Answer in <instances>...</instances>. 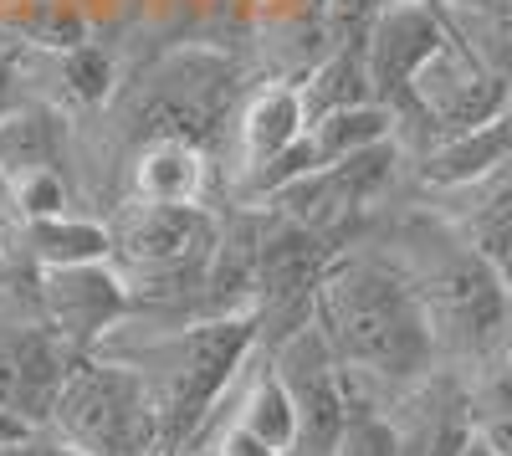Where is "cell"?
<instances>
[{
    "mask_svg": "<svg viewBox=\"0 0 512 456\" xmlns=\"http://www.w3.org/2000/svg\"><path fill=\"white\" fill-rule=\"evenodd\" d=\"M11 272V241H6V226H0V282Z\"/></svg>",
    "mask_w": 512,
    "mask_h": 456,
    "instance_id": "obj_21",
    "label": "cell"
},
{
    "mask_svg": "<svg viewBox=\"0 0 512 456\" xmlns=\"http://www.w3.org/2000/svg\"><path fill=\"white\" fill-rule=\"evenodd\" d=\"M507 293H512V267H507Z\"/></svg>",
    "mask_w": 512,
    "mask_h": 456,
    "instance_id": "obj_23",
    "label": "cell"
},
{
    "mask_svg": "<svg viewBox=\"0 0 512 456\" xmlns=\"http://www.w3.org/2000/svg\"><path fill=\"white\" fill-rule=\"evenodd\" d=\"M431 6H436L441 16H461V11H477L482 0H431Z\"/></svg>",
    "mask_w": 512,
    "mask_h": 456,
    "instance_id": "obj_19",
    "label": "cell"
},
{
    "mask_svg": "<svg viewBox=\"0 0 512 456\" xmlns=\"http://www.w3.org/2000/svg\"><path fill=\"white\" fill-rule=\"evenodd\" d=\"M466 416H472L477 441L512 456V369L502 359H492V364L466 375Z\"/></svg>",
    "mask_w": 512,
    "mask_h": 456,
    "instance_id": "obj_15",
    "label": "cell"
},
{
    "mask_svg": "<svg viewBox=\"0 0 512 456\" xmlns=\"http://www.w3.org/2000/svg\"><path fill=\"white\" fill-rule=\"evenodd\" d=\"M415 200L431 205L477 257H487L507 277V267H512V175L497 170L461 190H415Z\"/></svg>",
    "mask_w": 512,
    "mask_h": 456,
    "instance_id": "obj_10",
    "label": "cell"
},
{
    "mask_svg": "<svg viewBox=\"0 0 512 456\" xmlns=\"http://www.w3.org/2000/svg\"><path fill=\"white\" fill-rule=\"evenodd\" d=\"M36 170H77V118L26 98L0 118V185Z\"/></svg>",
    "mask_w": 512,
    "mask_h": 456,
    "instance_id": "obj_11",
    "label": "cell"
},
{
    "mask_svg": "<svg viewBox=\"0 0 512 456\" xmlns=\"http://www.w3.org/2000/svg\"><path fill=\"white\" fill-rule=\"evenodd\" d=\"M512 103V82L497 77L466 41L446 26V41L420 62L410 98L395 118V139L405 144L410 159H420L425 149H436L466 129H482L497 113H507Z\"/></svg>",
    "mask_w": 512,
    "mask_h": 456,
    "instance_id": "obj_4",
    "label": "cell"
},
{
    "mask_svg": "<svg viewBox=\"0 0 512 456\" xmlns=\"http://www.w3.org/2000/svg\"><path fill=\"white\" fill-rule=\"evenodd\" d=\"M349 426H344V436H338V451L333 456H405V441H400V431H395V421H390V410L384 405H374V400H359L354 390H349Z\"/></svg>",
    "mask_w": 512,
    "mask_h": 456,
    "instance_id": "obj_17",
    "label": "cell"
},
{
    "mask_svg": "<svg viewBox=\"0 0 512 456\" xmlns=\"http://www.w3.org/2000/svg\"><path fill=\"white\" fill-rule=\"evenodd\" d=\"M384 139H395V113L384 103H354V108H333L323 118H308L297 149H303L308 170H323V164H338V159H349L369 144H384Z\"/></svg>",
    "mask_w": 512,
    "mask_h": 456,
    "instance_id": "obj_13",
    "label": "cell"
},
{
    "mask_svg": "<svg viewBox=\"0 0 512 456\" xmlns=\"http://www.w3.org/2000/svg\"><path fill=\"white\" fill-rule=\"evenodd\" d=\"M308 118H323L333 108H354L374 103L369 98V72H364V47H328L303 77H297Z\"/></svg>",
    "mask_w": 512,
    "mask_h": 456,
    "instance_id": "obj_14",
    "label": "cell"
},
{
    "mask_svg": "<svg viewBox=\"0 0 512 456\" xmlns=\"http://www.w3.org/2000/svg\"><path fill=\"white\" fill-rule=\"evenodd\" d=\"M118 200H139V205H226L221 164L205 144L149 139L123 159Z\"/></svg>",
    "mask_w": 512,
    "mask_h": 456,
    "instance_id": "obj_9",
    "label": "cell"
},
{
    "mask_svg": "<svg viewBox=\"0 0 512 456\" xmlns=\"http://www.w3.org/2000/svg\"><path fill=\"white\" fill-rule=\"evenodd\" d=\"M11 241V257L26 267H82V262H113V231L98 211H72L47 221H0Z\"/></svg>",
    "mask_w": 512,
    "mask_h": 456,
    "instance_id": "obj_12",
    "label": "cell"
},
{
    "mask_svg": "<svg viewBox=\"0 0 512 456\" xmlns=\"http://www.w3.org/2000/svg\"><path fill=\"white\" fill-rule=\"evenodd\" d=\"M282 385L292 390V405H297V451L292 456H333L338 451V436L349 426V380L338 369L333 349L323 344V334L308 323L287 334L282 344L267 349Z\"/></svg>",
    "mask_w": 512,
    "mask_h": 456,
    "instance_id": "obj_7",
    "label": "cell"
},
{
    "mask_svg": "<svg viewBox=\"0 0 512 456\" xmlns=\"http://www.w3.org/2000/svg\"><path fill=\"white\" fill-rule=\"evenodd\" d=\"M313 328L333 349L349 390L384 410L441 369L410 277L369 241L344 246L328 262L313 298Z\"/></svg>",
    "mask_w": 512,
    "mask_h": 456,
    "instance_id": "obj_1",
    "label": "cell"
},
{
    "mask_svg": "<svg viewBox=\"0 0 512 456\" xmlns=\"http://www.w3.org/2000/svg\"><path fill=\"white\" fill-rule=\"evenodd\" d=\"M308 129V108L297 93L292 77H251V88L241 93L231 129L221 139V185H226V205L267 170L272 159H282Z\"/></svg>",
    "mask_w": 512,
    "mask_h": 456,
    "instance_id": "obj_5",
    "label": "cell"
},
{
    "mask_svg": "<svg viewBox=\"0 0 512 456\" xmlns=\"http://www.w3.org/2000/svg\"><path fill=\"white\" fill-rule=\"evenodd\" d=\"M446 26H451L497 77L512 82V0H482L477 11L446 16Z\"/></svg>",
    "mask_w": 512,
    "mask_h": 456,
    "instance_id": "obj_16",
    "label": "cell"
},
{
    "mask_svg": "<svg viewBox=\"0 0 512 456\" xmlns=\"http://www.w3.org/2000/svg\"><path fill=\"white\" fill-rule=\"evenodd\" d=\"M456 456H502V451H492L487 441H477V436H472V441H466V446H461Z\"/></svg>",
    "mask_w": 512,
    "mask_h": 456,
    "instance_id": "obj_20",
    "label": "cell"
},
{
    "mask_svg": "<svg viewBox=\"0 0 512 456\" xmlns=\"http://www.w3.org/2000/svg\"><path fill=\"white\" fill-rule=\"evenodd\" d=\"M446 41V16L431 0H384L364 36V72H369V98L384 103L395 118L410 98V82L420 62Z\"/></svg>",
    "mask_w": 512,
    "mask_h": 456,
    "instance_id": "obj_8",
    "label": "cell"
},
{
    "mask_svg": "<svg viewBox=\"0 0 512 456\" xmlns=\"http://www.w3.org/2000/svg\"><path fill=\"white\" fill-rule=\"evenodd\" d=\"M36 436H47L77 456H169L159 410L139 380V369L103 349L72 359V375Z\"/></svg>",
    "mask_w": 512,
    "mask_h": 456,
    "instance_id": "obj_3",
    "label": "cell"
},
{
    "mask_svg": "<svg viewBox=\"0 0 512 456\" xmlns=\"http://www.w3.org/2000/svg\"><path fill=\"white\" fill-rule=\"evenodd\" d=\"M502 364L512 369V328H507V344H502Z\"/></svg>",
    "mask_w": 512,
    "mask_h": 456,
    "instance_id": "obj_22",
    "label": "cell"
},
{
    "mask_svg": "<svg viewBox=\"0 0 512 456\" xmlns=\"http://www.w3.org/2000/svg\"><path fill=\"white\" fill-rule=\"evenodd\" d=\"M31 98V62H26V41H16L0 26V118L21 108Z\"/></svg>",
    "mask_w": 512,
    "mask_h": 456,
    "instance_id": "obj_18",
    "label": "cell"
},
{
    "mask_svg": "<svg viewBox=\"0 0 512 456\" xmlns=\"http://www.w3.org/2000/svg\"><path fill=\"white\" fill-rule=\"evenodd\" d=\"M36 308L41 323L72 349L98 354L108 334L134 318V293L113 262H82V267H41L36 272Z\"/></svg>",
    "mask_w": 512,
    "mask_h": 456,
    "instance_id": "obj_6",
    "label": "cell"
},
{
    "mask_svg": "<svg viewBox=\"0 0 512 456\" xmlns=\"http://www.w3.org/2000/svg\"><path fill=\"white\" fill-rule=\"evenodd\" d=\"M144 334L113 328L103 354L139 369V380L159 410V431L169 456H185L210 416L231 395L236 375L262 344V318L256 313H221V318H149Z\"/></svg>",
    "mask_w": 512,
    "mask_h": 456,
    "instance_id": "obj_2",
    "label": "cell"
}]
</instances>
